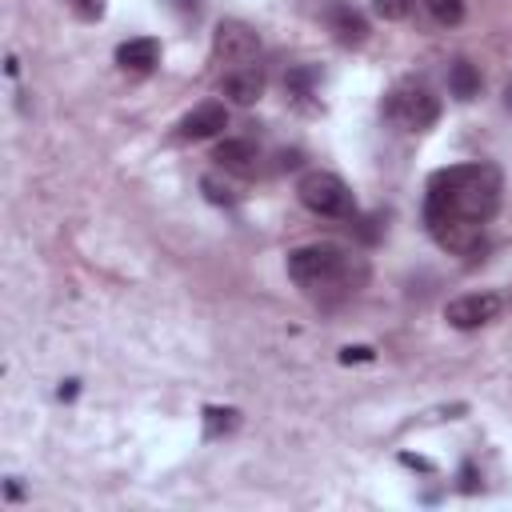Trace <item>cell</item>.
<instances>
[{"label":"cell","instance_id":"obj_1","mask_svg":"<svg viewBox=\"0 0 512 512\" xmlns=\"http://www.w3.org/2000/svg\"><path fill=\"white\" fill-rule=\"evenodd\" d=\"M500 208V172L492 164H452L428 180L424 224L444 252L472 256L484 248V224Z\"/></svg>","mask_w":512,"mask_h":512},{"label":"cell","instance_id":"obj_2","mask_svg":"<svg viewBox=\"0 0 512 512\" xmlns=\"http://www.w3.org/2000/svg\"><path fill=\"white\" fill-rule=\"evenodd\" d=\"M288 276L316 300H340L364 288L368 264L340 244H304L288 252Z\"/></svg>","mask_w":512,"mask_h":512},{"label":"cell","instance_id":"obj_3","mask_svg":"<svg viewBox=\"0 0 512 512\" xmlns=\"http://www.w3.org/2000/svg\"><path fill=\"white\" fill-rule=\"evenodd\" d=\"M384 116H388L396 128H404V132H424V128L436 124L440 100L432 96L428 84H420V80H400V84L388 92V100H384Z\"/></svg>","mask_w":512,"mask_h":512},{"label":"cell","instance_id":"obj_4","mask_svg":"<svg viewBox=\"0 0 512 512\" xmlns=\"http://www.w3.org/2000/svg\"><path fill=\"white\" fill-rule=\"evenodd\" d=\"M296 196L308 212L328 216V220H348L356 212V200L336 172H304L296 184Z\"/></svg>","mask_w":512,"mask_h":512},{"label":"cell","instance_id":"obj_5","mask_svg":"<svg viewBox=\"0 0 512 512\" xmlns=\"http://www.w3.org/2000/svg\"><path fill=\"white\" fill-rule=\"evenodd\" d=\"M260 52V36L256 28H248L244 20H220L216 32H212V60L224 64V68H240V64H252Z\"/></svg>","mask_w":512,"mask_h":512},{"label":"cell","instance_id":"obj_6","mask_svg":"<svg viewBox=\"0 0 512 512\" xmlns=\"http://www.w3.org/2000/svg\"><path fill=\"white\" fill-rule=\"evenodd\" d=\"M500 308H504V300H500L496 292H468V296L448 300L444 320H448L452 328H480V324L496 320V316H500Z\"/></svg>","mask_w":512,"mask_h":512},{"label":"cell","instance_id":"obj_7","mask_svg":"<svg viewBox=\"0 0 512 512\" xmlns=\"http://www.w3.org/2000/svg\"><path fill=\"white\" fill-rule=\"evenodd\" d=\"M264 84H268V76H264V68L256 60L252 64H240V68H228L224 80H220L224 96L236 100V104H256L264 96Z\"/></svg>","mask_w":512,"mask_h":512},{"label":"cell","instance_id":"obj_8","mask_svg":"<svg viewBox=\"0 0 512 512\" xmlns=\"http://www.w3.org/2000/svg\"><path fill=\"white\" fill-rule=\"evenodd\" d=\"M224 124H228V112H224V104L208 100V104L192 108V112L180 120V136H184V140H208V136H216Z\"/></svg>","mask_w":512,"mask_h":512},{"label":"cell","instance_id":"obj_9","mask_svg":"<svg viewBox=\"0 0 512 512\" xmlns=\"http://www.w3.org/2000/svg\"><path fill=\"white\" fill-rule=\"evenodd\" d=\"M212 160H216L224 172H236V176H252V172H256V160H260V152H256V144H252V140H240V136H232V140L216 144Z\"/></svg>","mask_w":512,"mask_h":512},{"label":"cell","instance_id":"obj_10","mask_svg":"<svg viewBox=\"0 0 512 512\" xmlns=\"http://www.w3.org/2000/svg\"><path fill=\"white\" fill-rule=\"evenodd\" d=\"M156 60H160V44L152 36H136V40H124L116 48V64L120 68H132V72H148Z\"/></svg>","mask_w":512,"mask_h":512},{"label":"cell","instance_id":"obj_11","mask_svg":"<svg viewBox=\"0 0 512 512\" xmlns=\"http://www.w3.org/2000/svg\"><path fill=\"white\" fill-rule=\"evenodd\" d=\"M332 32H336L340 44H360V40L368 36V24H364V16L352 12V8H336V12H332Z\"/></svg>","mask_w":512,"mask_h":512},{"label":"cell","instance_id":"obj_12","mask_svg":"<svg viewBox=\"0 0 512 512\" xmlns=\"http://www.w3.org/2000/svg\"><path fill=\"white\" fill-rule=\"evenodd\" d=\"M448 88H452L456 100H472V96H480V72L468 60H456L452 72H448Z\"/></svg>","mask_w":512,"mask_h":512},{"label":"cell","instance_id":"obj_13","mask_svg":"<svg viewBox=\"0 0 512 512\" xmlns=\"http://www.w3.org/2000/svg\"><path fill=\"white\" fill-rule=\"evenodd\" d=\"M424 8H428V16H432L436 24H444V28H452V24L464 20V0H424Z\"/></svg>","mask_w":512,"mask_h":512},{"label":"cell","instance_id":"obj_14","mask_svg":"<svg viewBox=\"0 0 512 512\" xmlns=\"http://www.w3.org/2000/svg\"><path fill=\"white\" fill-rule=\"evenodd\" d=\"M204 416H208V436L236 428V408H204Z\"/></svg>","mask_w":512,"mask_h":512},{"label":"cell","instance_id":"obj_15","mask_svg":"<svg viewBox=\"0 0 512 512\" xmlns=\"http://www.w3.org/2000/svg\"><path fill=\"white\" fill-rule=\"evenodd\" d=\"M372 8H376V16H384V20H404V16L412 12V0H372Z\"/></svg>","mask_w":512,"mask_h":512},{"label":"cell","instance_id":"obj_16","mask_svg":"<svg viewBox=\"0 0 512 512\" xmlns=\"http://www.w3.org/2000/svg\"><path fill=\"white\" fill-rule=\"evenodd\" d=\"M72 4H76V12H80V16H88V20L104 12V0H72Z\"/></svg>","mask_w":512,"mask_h":512},{"label":"cell","instance_id":"obj_17","mask_svg":"<svg viewBox=\"0 0 512 512\" xmlns=\"http://www.w3.org/2000/svg\"><path fill=\"white\" fill-rule=\"evenodd\" d=\"M504 104H508V108H512V84H508V92H504Z\"/></svg>","mask_w":512,"mask_h":512}]
</instances>
